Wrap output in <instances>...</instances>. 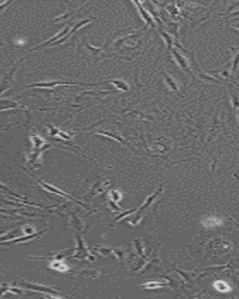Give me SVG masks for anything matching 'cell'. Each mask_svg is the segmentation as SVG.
Instances as JSON below:
<instances>
[{
	"instance_id": "1",
	"label": "cell",
	"mask_w": 239,
	"mask_h": 299,
	"mask_svg": "<svg viewBox=\"0 0 239 299\" xmlns=\"http://www.w3.org/2000/svg\"><path fill=\"white\" fill-rule=\"evenodd\" d=\"M214 286L217 290L221 291V292H228L229 289L228 284L226 283L224 281H217L214 283Z\"/></svg>"
}]
</instances>
